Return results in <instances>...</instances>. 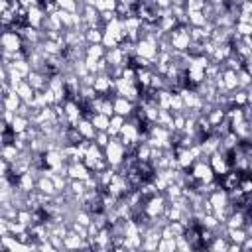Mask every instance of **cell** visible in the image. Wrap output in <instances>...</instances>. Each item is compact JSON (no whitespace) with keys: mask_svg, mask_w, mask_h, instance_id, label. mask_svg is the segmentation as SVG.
<instances>
[{"mask_svg":"<svg viewBox=\"0 0 252 252\" xmlns=\"http://www.w3.org/2000/svg\"><path fill=\"white\" fill-rule=\"evenodd\" d=\"M102 33H104V37H102V45L108 49V47H118L124 39H126V32H124V24H122V18H114V20H110V22H106L104 24V28H102Z\"/></svg>","mask_w":252,"mask_h":252,"instance_id":"1","label":"cell"},{"mask_svg":"<svg viewBox=\"0 0 252 252\" xmlns=\"http://www.w3.org/2000/svg\"><path fill=\"white\" fill-rule=\"evenodd\" d=\"M126 156H128V150H126V146L122 144V140L118 136L112 138L108 142V146L104 148V158H106L108 165L114 167V169H120L122 167V163L126 161Z\"/></svg>","mask_w":252,"mask_h":252,"instance_id":"2","label":"cell"},{"mask_svg":"<svg viewBox=\"0 0 252 252\" xmlns=\"http://www.w3.org/2000/svg\"><path fill=\"white\" fill-rule=\"evenodd\" d=\"M167 39H169L171 49L177 51V53H187L189 45L193 43L191 33H189V26H187V24H179L175 30H171V32L167 33Z\"/></svg>","mask_w":252,"mask_h":252,"instance_id":"3","label":"cell"},{"mask_svg":"<svg viewBox=\"0 0 252 252\" xmlns=\"http://www.w3.org/2000/svg\"><path fill=\"white\" fill-rule=\"evenodd\" d=\"M167 197H165V193H156V195H152L150 199H146L144 201V217L146 219H150L152 222L154 220H158L159 217H163V213H165V207H167Z\"/></svg>","mask_w":252,"mask_h":252,"instance_id":"4","label":"cell"},{"mask_svg":"<svg viewBox=\"0 0 252 252\" xmlns=\"http://www.w3.org/2000/svg\"><path fill=\"white\" fill-rule=\"evenodd\" d=\"M191 175L199 181V183H213L215 179H217V175H215V171H213V167H211V163H209V158H201V159H197L193 165H191Z\"/></svg>","mask_w":252,"mask_h":252,"instance_id":"5","label":"cell"},{"mask_svg":"<svg viewBox=\"0 0 252 252\" xmlns=\"http://www.w3.org/2000/svg\"><path fill=\"white\" fill-rule=\"evenodd\" d=\"M24 47V39L16 30H4L2 33V51L8 53H18Z\"/></svg>","mask_w":252,"mask_h":252,"instance_id":"6","label":"cell"},{"mask_svg":"<svg viewBox=\"0 0 252 252\" xmlns=\"http://www.w3.org/2000/svg\"><path fill=\"white\" fill-rule=\"evenodd\" d=\"M209 163H211V167H213V171H215L217 177H222V175H226L232 169L230 167V161L226 159V156H224L222 150H217L215 154H211L209 156Z\"/></svg>","mask_w":252,"mask_h":252,"instance_id":"7","label":"cell"},{"mask_svg":"<svg viewBox=\"0 0 252 252\" xmlns=\"http://www.w3.org/2000/svg\"><path fill=\"white\" fill-rule=\"evenodd\" d=\"M65 175L69 179H83L85 181V179H89L93 175V171H91V167L85 161H73V163H67Z\"/></svg>","mask_w":252,"mask_h":252,"instance_id":"8","label":"cell"},{"mask_svg":"<svg viewBox=\"0 0 252 252\" xmlns=\"http://www.w3.org/2000/svg\"><path fill=\"white\" fill-rule=\"evenodd\" d=\"M104 59L108 61V65H110V67H126V65H128L130 55H126V53H124V49L118 45V47H108V49H106Z\"/></svg>","mask_w":252,"mask_h":252,"instance_id":"9","label":"cell"},{"mask_svg":"<svg viewBox=\"0 0 252 252\" xmlns=\"http://www.w3.org/2000/svg\"><path fill=\"white\" fill-rule=\"evenodd\" d=\"M136 102H132L130 98H126V96H114V114H120V116H124V118H130L132 114H134V110H136Z\"/></svg>","mask_w":252,"mask_h":252,"instance_id":"10","label":"cell"},{"mask_svg":"<svg viewBox=\"0 0 252 252\" xmlns=\"http://www.w3.org/2000/svg\"><path fill=\"white\" fill-rule=\"evenodd\" d=\"M45 10L41 8V6H37V4H33V6H28V26H33V28H37V30H43V22H45Z\"/></svg>","mask_w":252,"mask_h":252,"instance_id":"11","label":"cell"},{"mask_svg":"<svg viewBox=\"0 0 252 252\" xmlns=\"http://www.w3.org/2000/svg\"><path fill=\"white\" fill-rule=\"evenodd\" d=\"M35 189H37L39 193H43V195H49V197H55V195H59V191H57V187H55L53 179H51L49 175H45V173H39V175H37V183H35Z\"/></svg>","mask_w":252,"mask_h":252,"instance_id":"12","label":"cell"},{"mask_svg":"<svg viewBox=\"0 0 252 252\" xmlns=\"http://www.w3.org/2000/svg\"><path fill=\"white\" fill-rule=\"evenodd\" d=\"M20 96H22V100L24 102H28V104H32L33 102V98H35V94H37V91L28 83V79H24V81H20L16 87H12Z\"/></svg>","mask_w":252,"mask_h":252,"instance_id":"13","label":"cell"},{"mask_svg":"<svg viewBox=\"0 0 252 252\" xmlns=\"http://www.w3.org/2000/svg\"><path fill=\"white\" fill-rule=\"evenodd\" d=\"M28 83H30L35 91H45L47 85H49V77H47L43 71H33V69H32V73L28 75Z\"/></svg>","mask_w":252,"mask_h":252,"instance_id":"14","label":"cell"},{"mask_svg":"<svg viewBox=\"0 0 252 252\" xmlns=\"http://www.w3.org/2000/svg\"><path fill=\"white\" fill-rule=\"evenodd\" d=\"M75 126H77L79 134L83 136V140H89V142H93V140H94V136H96V128L93 126L91 118H85V116H83Z\"/></svg>","mask_w":252,"mask_h":252,"instance_id":"15","label":"cell"},{"mask_svg":"<svg viewBox=\"0 0 252 252\" xmlns=\"http://www.w3.org/2000/svg\"><path fill=\"white\" fill-rule=\"evenodd\" d=\"M220 77H222V83H224V91H226V93H232V91L238 89V71L222 69Z\"/></svg>","mask_w":252,"mask_h":252,"instance_id":"16","label":"cell"},{"mask_svg":"<svg viewBox=\"0 0 252 252\" xmlns=\"http://www.w3.org/2000/svg\"><path fill=\"white\" fill-rule=\"evenodd\" d=\"M205 24H209V18L205 16L203 10H187V26L203 28Z\"/></svg>","mask_w":252,"mask_h":252,"instance_id":"17","label":"cell"},{"mask_svg":"<svg viewBox=\"0 0 252 252\" xmlns=\"http://www.w3.org/2000/svg\"><path fill=\"white\" fill-rule=\"evenodd\" d=\"M152 154H154V148L148 144V140H142L134 150V156L138 158V161H152Z\"/></svg>","mask_w":252,"mask_h":252,"instance_id":"18","label":"cell"},{"mask_svg":"<svg viewBox=\"0 0 252 252\" xmlns=\"http://www.w3.org/2000/svg\"><path fill=\"white\" fill-rule=\"evenodd\" d=\"M106 55V47L102 43H89L85 47V57H91V59H104Z\"/></svg>","mask_w":252,"mask_h":252,"instance_id":"19","label":"cell"},{"mask_svg":"<svg viewBox=\"0 0 252 252\" xmlns=\"http://www.w3.org/2000/svg\"><path fill=\"white\" fill-rule=\"evenodd\" d=\"M30 126H32V120H30L28 116H22V114H16L14 120H12V124H10V128H12L14 134H22V132H26Z\"/></svg>","mask_w":252,"mask_h":252,"instance_id":"20","label":"cell"},{"mask_svg":"<svg viewBox=\"0 0 252 252\" xmlns=\"http://www.w3.org/2000/svg\"><path fill=\"white\" fill-rule=\"evenodd\" d=\"M20 154H22V152L16 148L14 142H10V144H2V159L10 161V163H16L18 158H20Z\"/></svg>","mask_w":252,"mask_h":252,"instance_id":"21","label":"cell"},{"mask_svg":"<svg viewBox=\"0 0 252 252\" xmlns=\"http://www.w3.org/2000/svg\"><path fill=\"white\" fill-rule=\"evenodd\" d=\"M89 118H91L93 126L96 128V132H98V130H106V132H108V126H110V116H106V114H102V112H94V114H91Z\"/></svg>","mask_w":252,"mask_h":252,"instance_id":"22","label":"cell"},{"mask_svg":"<svg viewBox=\"0 0 252 252\" xmlns=\"http://www.w3.org/2000/svg\"><path fill=\"white\" fill-rule=\"evenodd\" d=\"M126 120H128V118H124V116H120V114H112V116H110V126H108V134H110L112 138H116V136L120 134V130L124 128Z\"/></svg>","mask_w":252,"mask_h":252,"instance_id":"23","label":"cell"},{"mask_svg":"<svg viewBox=\"0 0 252 252\" xmlns=\"http://www.w3.org/2000/svg\"><path fill=\"white\" fill-rule=\"evenodd\" d=\"M248 228L242 226V228H226V236L230 242H236V244H242L246 238H248Z\"/></svg>","mask_w":252,"mask_h":252,"instance_id":"24","label":"cell"},{"mask_svg":"<svg viewBox=\"0 0 252 252\" xmlns=\"http://www.w3.org/2000/svg\"><path fill=\"white\" fill-rule=\"evenodd\" d=\"M230 102L232 106H246L250 100H248V91L246 89H236L230 93Z\"/></svg>","mask_w":252,"mask_h":252,"instance_id":"25","label":"cell"},{"mask_svg":"<svg viewBox=\"0 0 252 252\" xmlns=\"http://www.w3.org/2000/svg\"><path fill=\"white\" fill-rule=\"evenodd\" d=\"M228 244H230L228 236L222 234V232H219V234L213 238V242L209 244V250H222V252H228Z\"/></svg>","mask_w":252,"mask_h":252,"instance_id":"26","label":"cell"},{"mask_svg":"<svg viewBox=\"0 0 252 252\" xmlns=\"http://www.w3.org/2000/svg\"><path fill=\"white\" fill-rule=\"evenodd\" d=\"M85 37H87V43H102V28H87L85 30Z\"/></svg>","mask_w":252,"mask_h":252,"instance_id":"27","label":"cell"},{"mask_svg":"<svg viewBox=\"0 0 252 252\" xmlns=\"http://www.w3.org/2000/svg\"><path fill=\"white\" fill-rule=\"evenodd\" d=\"M110 140H112V136H110V134H108V132H106V130H98V132H96V136H94V140H93V142H94V144H96V146H100V148H102V150H104V148H106V146H108V142H110Z\"/></svg>","mask_w":252,"mask_h":252,"instance_id":"28","label":"cell"},{"mask_svg":"<svg viewBox=\"0 0 252 252\" xmlns=\"http://www.w3.org/2000/svg\"><path fill=\"white\" fill-rule=\"evenodd\" d=\"M250 85H252V75L244 67V69L238 71V89H248Z\"/></svg>","mask_w":252,"mask_h":252,"instance_id":"29","label":"cell"},{"mask_svg":"<svg viewBox=\"0 0 252 252\" xmlns=\"http://www.w3.org/2000/svg\"><path fill=\"white\" fill-rule=\"evenodd\" d=\"M55 2L61 10H69V12H79L81 10V4L77 0H55Z\"/></svg>","mask_w":252,"mask_h":252,"instance_id":"30","label":"cell"},{"mask_svg":"<svg viewBox=\"0 0 252 252\" xmlns=\"http://www.w3.org/2000/svg\"><path fill=\"white\" fill-rule=\"evenodd\" d=\"M158 250H177V242L175 238H161L159 244H158Z\"/></svg>","mask_w":252,"mask_h":252,"instance_id":"31","label":"cell"},{"mask_svg":"<svg viewBox=\"0 0 252 252\" xmlns=\"http://www.w3.org/2000/svg\"><path fill=\"white\" fill-rule=\"evenodd\" d=\"M142 2H152V0H142Z\"/></svg>","mask_w":252,"mask_h":252,"instance_id":"32","label":"cell"}]
</instances>
